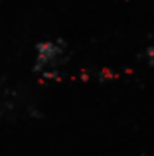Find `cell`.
Masks as SVG:
<instances>
[{"mask_svg":"<svg viewBox=\"0 0 154 156\" xmlns=\"http://www.w3.org/2000/svg\"><path fill=\"white\" fill-rule=\"evenodd\" d=\"M65 63V46L61 42H40L36 46V71L46 79L58 75V65Z\"/></svg>","mask_w":154,"mask_h":156,"instance_id":"6da1fadb","label":"cell"},{"mask_svg":"<svg viewBox=\"0 0 154 156\" xmlns=\"http://www.w3.org/2000/svg\"><path fill=\"white\" fill-rule=\"evenodd\" d=\"M146 59H148V63L154 65V46H150V48L146 50Z\"/></svg>","mask_w":154,"mask_h":156,"instance_id":"7a4b0ae2","label":"cell"}]
</instances>
